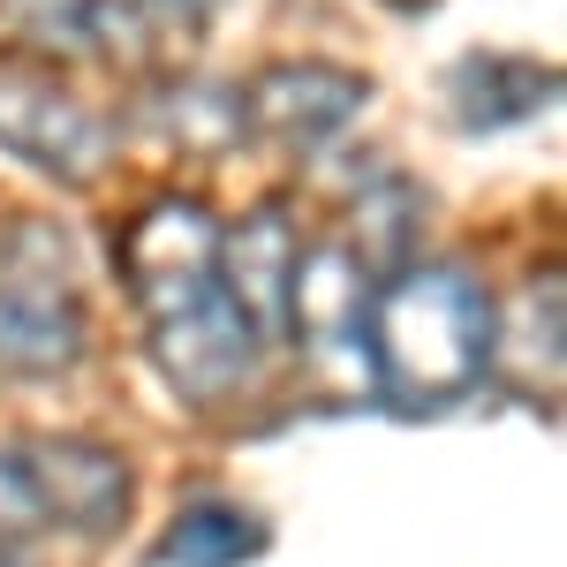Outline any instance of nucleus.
Wrapping results in <instances>:
<instances>
[{"instance_id": "1", "label": "nucleus", "mask_w": 567, "mask_h": 567, "mask_svg": "<svg viewBox=\"0 0 567 567\" xmlns=\"http://www.w3.org/2000/svg\"><path fill=\"white\" fill-rule=\"evenodd\" d=\"M499 303L470 265H393L371 288L355 363L393 416H446L492 379Z\"/></svg>"}, {"instance_id": "2", "label": "nucleus", "mask_w": 567, "mask_h": 567, "mask_svg": "<svg viewBox=\"0 0 567 567\" xmlns=\"http://www.w3.org/2000/svg\"><path fill=\"white\" fill-rule=\"evenodd\" d=\"M91 355V310L69 235L39 213L0 219V371L69 379Z\"/></svg>"}, {"instance_id": "3", "label": "nucleus", "mask_w": 567, "mask_h": 567, "mask_svg": "<svg viewBox=\"0 0 567 567\" xmlns=\"http://www.w3.org/2000/svg\"><path fill=\"white\" fill-rule=\"evenodd\" d=\"M0 144L61 189H91L114 167V114H99L53 69H0Z\"/></svg>"}, {"instance_id": "4", "label": "nucleus", "mask_w": 567, "mask_h": 567, "mask_svg": "<svg viewBox=\"0 0 567 567\" xmlns=\"http://www.w3.org/2000/svg\"><path fill=\"white\" fill-rule=\"evenodd\" d=\"M363 106H371V76H355L341 61H272L235 91L243 144H265L280 159H310L341 144L363 122Z\"/></svg>"}, {"instance_id": "5", "label": "nucleus", "mask_w": 567, "mask_h": 567, "mask_svg": "<svg viewBox=\"0 0 567 567\" xmlns=\"http://www.w3.org/2000/svg\"><path fill=\"white\" fill-rule=\"evenodd\" d=\"M144 349H152V371H159V379L175 386V401H189V409H227V401H243L250 379H258V363H265L258 326L235 310L227 288H205L197 303L144 318Z\"/></svg>"}, {"instance_id": "6", "label": "nucleus", "mask_w": 567, "mask_h": 567, "mask_svg": "<svg viewBox=\"0 0 567 567\" xmlns=\"http://www.w3.org/2000/svg\"><path fill=\"white\" fill-rule=\"evenodd\" d=\"M114 272L136 318L197 303L205 288H219V219L197 197H152L114 227Z\"/></svg>"}, {"instance_id": "7", "label": "nucleus", "mask_w": 567, "mask_h": 567, "mask_svg": "<svg viewBox=\"0 0 567 567\" xmlns=\"http://www.w3.org/2000/svg\"><path fill=\"white\" fill-rule=\"evenodd\" d=\"M31 499H39L45 529H69V537H122L136 515V462L106 439L84 432H39L16 446Z\"/></svg>"}, {"instance_id": "8", "label": "nucleus", "mask_w": 567, "mask_h": 567, "mask_svg": "<svg viewBox=\"0 0 567 567\" xmlns=\"http://www.w3.org/2000/svg\"><path fill=\"white\" fill-rule=\"evenodd\" d=\"M379 272L349 243H303L296 280H288V349L296 355H355L363 310H371Z\"/></svg>"}, {"instance_id": "9", "label": "nucleus", "mask_w": 567, "mask_h": 567, "mask_svg": "<svg viewBox=\"0 0 567 567\" xmlns=\"http://www.w3.org/2000/svg\"><path fill=\"white\" fill-rule=\"evenodd\" d=\"M303 258V235L280 205H258L250 219L219 227V288L235 296V310L258 326L265 349H288V280Z\"/></svg>"}, {"instance_id": "10", "label": "nucleus", "mask_w": 567, "mask_h": 567, "mask_svg": "<svg viewBox=\"0 0 567 567\" xmlns=\"http://www.w3.org/2000/svg\"><path fill=\"white\" fill-rule=\"evenodd\" d=\"M446 99H454V130L499 136V130H523L537 114H553L560 69L529 61V53H462L454 76H446Z\"/></svg>"}, {"instance_id": "11", "label": "nucleus", "mask_w": 567, "mask_h": 567, "mask_svg": "<svg viewBox=\"0 0 567 567\" xmlns=\"http://www.w3.org/2000/svg\"><path fill=\"white\" fill-rule=\"evenodd\" d=\"M265 545H272V529L243 499H182L175 523L152 545V560L159 567H250L265 560Z\"/></svg>"}, {"instance_id": "12", "label": "nucleus", "mask_w": 567, "mask_h": 567, "mask_svg": "<svg viewBox=\"0 0 567 567\" xmlns=\"http://www.w3.org/2000/svg\"><path fill=\"white\" fill-rule=\"evenodd\" d=\"M136 122L159 136V144H175L182 159H219V152H235V144H243L235 84H197V76L159 84L144 106H136Z\"/></svg>"}, {"instance_id": "13", "label": "nucleus", "mask_w": 567, "mask_h": 567, "mask_svg": "<svg viewBox=\"0 0 567 567\" xmlns=\"http://www.w3.org/2000/svg\"><path fill=\"white\" fill-rule=\"evenodd\" d=\"M424 197L409 189V182H379V189H363L355 197V235H349V250L371 272H393V265H409L416 258V227H409V213H416Z\"/></svg>"}, {"instance_id": "14", "label": "nucleus", "mask_w": 567, "mask_h": 567, "mask_svg": "<svg viewBox=\"0 0 567 567\" xmlns=\"http://www.w3.org/2000/svg\"><path fill=\"white\" fill-rule=\"evenodd\" d=\"M499 355H523V363H545V379L560 386V272H545L523 296V310L507 318L499 310V333H492V363Z\"/></svg>"}, {"instance_id": "15", "label": "nucleus", "mask_w": 567, "mask_h": 567, "mask_svg": "<svg viewBox=\"0 0 567 567\" xmlns=\"http://www.w3.org/2000/svg\"><path fill=\"white\" fill-rule=\"evenodd\" d=\"M39 499H31V477H23V462L16 454H0V545H23V537H39Z\"/></svg>"}, {"instance_id": "16", "label": "nucleus", "mask_w": 567, "mask_h": 567, "mask_svg": "<svg viewBox=\"0 0 567 567\" xmlns=\"http://www.w3.org/2000/svg\"><path fill=\"white\" fill-rule=\"evenodd\" d=\"M144 8H159L167 23H205V16H213L219 0H144Z\"/></svg>"}, {"instance_id": "17", "label": "nucleus", "mask_w": 567, "mask_h": 567, "mask_svg": "<svg viewBox=\"0 0 567 567\" xmlns=\"http://www.w3.org/2000/svg\"><path fill=\"white\" fill-rule=\"evenodd\" d=\"M0 567H31V560H23V553H16V545H0Z\"/></svg>"}, {"instance_id": "18", "label": "nucleus", "mask_w": 567, "mask_h": 567, "mask_svg": "<svg viewBox=\"0 0 567 567\" xmlns=\"http://www.w3.org/2000/svg\"><path fill=\"white\" fill-rule=\"evenodd\" d=\"M386 8H432V0H386Z\"/></svg>"}]
</instances>
